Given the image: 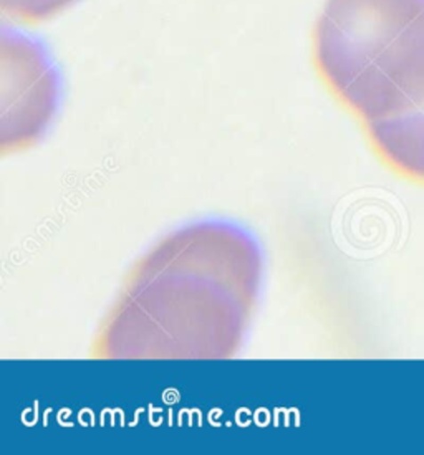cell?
<instances>
[{"mask_svg": "<svg viewBox=\"0 0 424 455\" xmlns=\"http://www.w3.org/2000/svg\"><path fill=\"white\" fill-rule=\"evenodd\" d=\"M260 278L254 243L236 228H186L145 257L109 315L105 358H228Z\"/></svg>", "mask_w": 424, "mask_h": 455, "instance_id": "obj_1", "label": "cell"}, {"mask_svg": "<svg viewBox=\"0 0 424 455\" xmlns=\"http://www.w3.org/2000/svg\"><path fill=\"white\" fill-rule=\"evenodd\" d=\"M314 60L380 157L424 182V0H327Z\"/></svg>", "mask_w": 424, "mask_h": 455, "instance_id": "obj_2", "label": "cell"}, {"mask_svg": "<svg viewBox=\"0 0 424 455\" xmlns=\"http://www.w3.org/2000/svg\"><path fill=\"white\" fill-rule=\"evenodd\" d=\"M4 143L24 148L38 138L60 100V75L47 47L17 28L0 32Z\"/></svg>", "mask_w": 424, "mask_h": 455, "instance_id": "obj_3", "label": "cell"}, {"mask_svg": "<svg viewBox=\"0 0 424 455\" xmlns=\"http://www.w3.org/2000/svg\"><path fill=\"white\" fill-rule=\"evenodd\" d=\"M75 2L76 0H0V9L15 22L36 24L55 17Z\"/></svg>", "mask_w": 424, "mask_h": 455, "instance_id": "obj_4", "label": "cell"}]
</instances>
